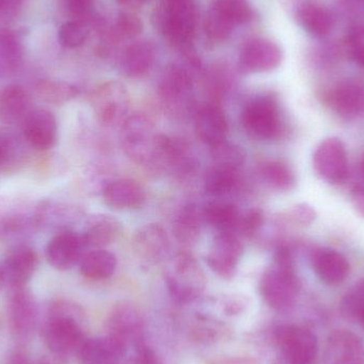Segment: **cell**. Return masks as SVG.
I'll list each match as a JSON object with an SVG mask.
<instances>
[{
  "label": "cell",
  "instance_id": "cell-34",
  "mask_svg": "<svg viewBox=\"0 0 364 364\" xmlns=\"http://www.w3.org/2000/svg\"><path fill=\"white\" fill-rule=\"evenodd\" d=\"M79 218V210L72 205L44 201L36 207L38 228L43 227H65Z\"/></svg>",
  "mask_w": 364,
  "mask_h": 364
},
{
  "label": "cell",
  "instance_id": "cell-30",
  "mask_svg": "<svg viewBox=\"0 0 364 364\" xmlns=\"http://www.w3.org/2000/svg\"><path fill=\"white\" fill-rule=\"evenodd\" d=\"M31 112V97L23 87L10 85L0 92V122L6 125L19 123Z\"/></svg>",
  "mask_w": 364,
  "mask_h": 364
},
{
  "label": "cell",
  "instance_id": "cell-35",
  "mask_svg": "<svg viewBox=\"0 0 364 364\" xmlns=\"http://www.w3.org/2000/svg\"><path fill=\"white\" fill-rule=\"evenodd\" d=\"M203 220L220 232H233L239 222V210L233 203H212L203 210Z\"/></svg>",
  "mask_w": 364,
  "mask_h": 364
},
{
  "label": "cell",
  "instance_id": "cell-40",
  "mask_svg": "<svg viewBox=\"0 0 364 364\" xmlns=\"http://www.w3.org/2000/svg\"><path fill=\"white\" fill-rule=\"evenodd\" d=\"M342 316L364 328V279L357 282L344 295L340 303Z\"/></svg>",
  "mask_w": 364,
  "mask_h": 364
},
{
  "label": "cell",
  "instance_id": "cell-48",
  "mask_svg": "<svg viewBox=\"0 0 364 364\" xmlns=\"http://www.w3.org/2000/svg\"><path fill=\"white\" fill-rule=\"evenodd\" d=\"M70 12L78 17V21L91 16L93 13L94 0H66Z\"/></svg>",
  "mask_w": 364,
  "mask_h": 364
},
{
  "label": "cell",
  "instance_id": "cell-14",
  "mask_svg": "<svg viewBox=\"0 0 364 364\" xmlns=\"http://www.w3.org/2000/svg\"><path fill=\"white\" fill-rule=\"evenodd\" d=\"M282 61V51L276 43L255 38L244 45L239 58V68L245 74L276 70Z\"/></svg>",
  "mask_w": 364,
  "mask_h": 364
},
{
  "label": "cell",
  "instance_id": "cell-33",
  "mask_svg": "<svg viewBox=\"0 0 364 364\" xmlns=\"http://www.w3.org/2000/svg\"><path fill=\"white\" fill-rule=\"evenodd\" d=\"M80 272L85 278L104 280L111 277L117 269V257L108 250H95L85 254L81 259Z\"/></svg>",
  "mask_w": 364,
  "mask_h": 364
},
{
  "label": "cell",
  "instance_id": "cell-29",
  "mask_svg": "<svg viewBox=\"0 0 364 364\" xmlns=\"http://www.w3.org/2000/svg\"><path fill=\"white\" fill-rule=\"evenodd\" d=\"M122 232V224L108 214H94L85 224L82 237L85 246L100 248L113 243L119 239Z\"/></svg>",
  "mask_w": 364,
  "mask_h": 364
},
{
  "label": "cell",
  "instance_id": "cell-52",
  "mask_svg": "<svg viewBox=\"0 0 364 364\" xmlns=\"http://www.w3.org/2000/svg\"><path fill=\"white\" fill-rule=\"evenodd\" d=\"M149 1V0H117V2L123 4V6H132V8L143 6V4H147Z\"/></svg>",
  "mask_w": 364,
  "mask_h": 364
},
{
  "label": "cell",
  "instance_id": "cell-22",
  "mask_svg": "<svg viewBox=\"0 0 364 364\" xmlns=\"http://www.w3.org/2000/svg\"><path fill=\"white\" fill-rule=\"evenodd\" d=\"M36 207L26 203H8L0 205V240L26 235L38 228Z\"/></svg>",
  "mask_w": 364,
  "mask_h": 364
},
{
  "label": "cell",
  "instance_id": "cell-11",
  "mask_svg": "<svg viewBox=\"0 0 364 364\" xmlns=\"http://www.w3.org/2000/svg\"><path fill=\"white\" fill-rule=\"evenodd\" d=\"M314 168L318 176L328 183L348 181V158L343 142L338 138L323 141L314 151Z\"/></svg>",
  "mask_w": 364,
  "mask_h": 364
},
{
  "label": "cell",
  "instance_id": "cell-32",
  "mask_svg": "<svg viewBox=\"0 0 364 364\" xmlns=\"http://www.w3.org/2000/svg\"><path fill=\"white\" fill-rule=\"evenodd\" d=\"M203 220V210L194 203L184 205L173 226V232L177 241L184 246L194 245L200 237Z\"/></svg>",
  "mask_w": 364,
  "mask_h": 364
},
{
  "label": "cell",
  "instance_id": "cell-38",
  "mask_svg": "<svg viewBox=\"0 0 364 364\" xmlns=\"http://www.w3.org/2000/svg\"><path fill=\"white\" fill-rule=\"evenodd\" d=\"M239 171L213 166L205 177V188L209 194H228L235 188L239 179Z\"/></svg>",
  "mask_w": 364,
  "mask_h": 364
},
{
  "label": "cell",
  "instance_id": "cell-51",
  "mask_svg": "<svg viewBox=\"0 0 364 364\" xmlns=\"http://www.w3.org/2000/svg\"><path fill=\"white\" fill-rule=\"evenodd\" d=\"M21 0H0V17H8L16 12Z\"/></svg>",
  "mask_w": 364,
  "mask_h": 364
},
{
  "label": "cell",
  "instance_id": "cell-21",
  "mask_svg": "<svg viewBox=\"0 0 364 364\" xmlns=\"http://www.w3.org/2000/svg\"><path fill=\"white\" fill-rule=\"evenodd\" d=\"M325 102L343 119H355L364 111V87L354 80L338 83L327 92Z\"/></svg>",
  "mask_w": 364,
  "mask_h": 364
},
{
  "label": "cell",
  "instance_id": "cell-44",
  "mask_svg": "<svg viewBox=\"0 0 364 364\" xmlns=\"http://www.w3.org/2000/svg\"><path fill=\"white\" fill-rule=\"evenodd\" d=\"M89 31L87 26L81 21H68L59 30V40L63 46L76 48L87 41Z\"/></svg>",
  "mask_w": 364,
  "mask_h": 364
},
{
  "label": "cell",
  "instance_id": "cell-17",
  "mask_svg": "<svg viewBox=\"0 0 364 364\" xmlns=\"http://www.w3.org/2000/svg\"><path fill=\"white\" fill-rule=\"evenodd\" d=\"M23 136L30 146L38 151H48L58 140V122L46 109H36L23 119Z\"/></svg>",
  "mask_w": 364,
  "mask_h": 364
},
{
  "label": "cell",
  "instance_id": "cell-9",
  "mask_svg": "<svg viewBox=\"0 0 364 364\" xmlns=\"http://www.w3.org/2000/svg\"><path fill=\"white\" fill-rule=\"evenodd\" d=\"M92 106L100 124L106 127L122 126L129 117V94L121 82L109 81L94 92Z\"/></svg>",
  "mask_w": 364,
  "mask_h": 364
},
{
  "label": "cell",
  "instance_id": "cell-56",
  "mask_svg": "<svg viewBox=\"0 0 364 364\" xmlns=\"http://www.w3.org/2000/svg\"><path fill=\"white\" fill-rule=\"evenodd\" d=\"M38 364H48V363H38Z\"/></svg>",
  "mask_w": 364,
  "mask_h": 364
},
{
  "label": "cell",
  "instance_id": "cell-46",
  "mask_svg": "<svg viewBox=\"0 0 364 364\" xmlns=\"http://www.w3.org/2000/svg\"><path fill=\"white\" fill-rule=\"evenodd\" d=\"M348 49L350 58L364 68V27H357L348 38Z\"/></svg>",
  "mask_w": 364,
  "mask_h": 364
},
{
  "label": "cell",
  "instance_id": "cell-23",
  "mask_svg": "<svg viewBox=\"0 0 364 364\" xmlns=\"http://www.w3.org/2000/svg\"><path fill=\"white\" fill-rule=\"evenodd\" d=\"M38 252L31 246H15L8 252L1 264L6 282L11 287L26 286L38 269Z\"/></svg>",
  "mask_w": 364,
  "mask_h": 364
},
{
  "label": "cell",
  "instance_id": "cell-18",
  "mask_svg": "<svg viewBox=\"0 0 364 364\" xmlns=\"http://www.w3.org/2000/svg\"><path fill=\"white\" fill-rule=\"evenodd\" d=\"M151 166L174 174H186L192 170V158L188 145L181 139L158 134L157 146Z\"/></svg>",
  "mask_w": 364,
  "mask_h": 364
},
{
  "label": "cell",
  "instance_id": "cell-5",
  "mask_svg": "<svg viewBox=\"0 0 364 364\" xmlns=\"http://www.w3.org/2000/svg\"><path fill=\"white\" fill-rule=\"evenodd\" d=\"M301 284L294 267L274 263L260 280V292L265 303L276 311L290 310L296 303Z\"/></svg>",
  "mask_w": 364,
  "mask_h": 364
},
{
  "label": "cell",
  "instance_id": "cell-41",
  "mask_svg": "<svg viewBox=\"0 0 364 364\" xmlns=\"http://www.w3.org/2000/svg\"><path fill=\"white\" fill-rule=\"evenodd\" d=\"M211 157L213 166L239 171L246 159V153L243 147L231 143L223 142L222 144L211 147Z\"/></svg>",
  "mask_w": 364,
  "mask_h": 364
},
{
  "label": "cell",
  "instance_id": "cell-28",
  "mask_svg": "<svg viewBox=\"0 0 364 364\" xmlns=\"http://www.w3.org/2000/svg\"><path fill=\"white\" fill-rule=\"evenodd\" d=\"M156 50L149 41H136L124 49L119 65L122 72L130 78L144 76L155 63Z\"/></svg>",
  "mask_w": 364,
  "mask_h": 364
},
{
  "label": "cell",
  "instance_id": "cell-12",
  "mask_svg": "<svg viewBox=\"0 0 364 364\" xmlns=\"http://www.w3.org/2000/svg\"><path fill=\"white\" fill-rule=\"evenodd\" d=\"M109 335L119 340L126 348H138L143 343L144 322L140 311L132 304L121 303L113 307L108 320Z\"/></svg>",
  "mask_w": 364,
  "mask_h": 364
},
{
  "label": "cell",
  "instance_id": "cell-54",
  "mask_svg": "<svg viewBox=\"0 0 364 364\" xmlns=\"http://www.w3.org/2000/svg\"><path fill=\"white\" fill-rule=\"evenodd\" d=\"M6 284V275H4V269H2L1 265H0V291L4 288V284Z\"/></svg>",
  "mask_w": 364,
  "mask_h": 364
},
{
  "label": "cell",
  "instance_id": "cell-15",
  "mask_svg": "<svg viewBox=\"0 0 364 364\" xmlns=\"http://www.w3.org/2000/svg\"><path fill=\"white\" fill-rule=\"evenodd\" d=\"M87 247L82 237L72 230L61 231L47 244V262L58 271H68L80 263Z\"/></svg>",
  "mask_w": 364,
  "mask_h": 364
},
{
  "label": "cell",
  "instance_id": "cell-27",
  "mask_svg": "<svg viewBox=\"0 0 364 364\" xmlns=\"http://www.w3.org/2000/svg\"><path fill=\"white\" fill-rule=\"evenodd\" d=\"M104 199L109 207L117 210H134L142 207L145 191L132 179H119L109 182L104 188Z\"/></svg>",
  "mask_w": 364,
  "mask_h": 364
},
{
  "label": "cell",
  "instance_id": "cell-25",
  "mask_svg": "<svg viewBox=\"0 0 364 364\" xmlns=\"http://www.w3.org/2000/svg\"><path fill=\"white\" fill-rule=\"evenodd\" d=\"M197 136L210 147L225 142L228 136L229 126L224 111L216 104H209L197 112L195 122Z\"/></svg>",
  "mask_w": 364,
  "mask_h": 364
},
{
  "label": "cell",
  "instance_id": "cell-42",
  "mask_svg": "<svg viewBox=\"0 0 364 364\" xmlns=\"http://www.w3.org/2000/svg\"><path fill=\"white\" fill-rule=\"evenodd\" d=\"M19 139L10 130L0 129V170L14 166L21 155Z\"/></svg>",
  "mask_w": 364,
  "mask_h": 364
},
{
  "label": "cell",
  "instance_id": "cell-43",
  "mask_svg": "<svg viewBox=\"0 0 364 364\" xmlns=\"http://www.w3.org/2000/svg\"><path fill=\"white\" fill-rule=\"evenodd\" d=\"M142 30V21L136 15L123 13L117 17L110 36L115 41L130 40L138 36Z\"/></svg>",
  "mask_w": 364,
  "mask_h": 364
},
{
  "label": "cell",
  "instance_id": "cell-49",
  "mask_svg": "<svg viewBox=\"0 0 364 364\" xmlns=\"http://www.w3.org/2000/svg\"><path fill=\"white\" fill-rule=\"evenodd\" d=\"M350 199L356 211L364 218V186L363 184H358L353 188Z\"/></svg>",
  "mask_w": 364,
  "mask_h": 364
},
{
  "label": "cell",
  "instance_id": "cell-6",
  "mask_svg": "<svg viewBox=\"0 0 364 364\" xmlns=\"http://www.w3.org/2000/svg\"><path fill=\"white\" fill-rule=\"evenodd\" d=\"M196 25L194 0H164L160 12V26L173 44L188 48L194 38Z\"/></svg>",
  "mask_w": 364,
  "mask_h": 364
},
{
  "label": "cell",
  "instance_id": "cell-13",
  "mask_svg": "<svg viewBox=\"0 0 364 364\" xmlns=\"http://www.w3.org/2000/svg\"><path fill=\"white\" fill-rule=\"evenodd\" d=\"M38 305L26 286L12 287L8 299V322L11 331L19 338L28 337L36 328Z\"/></svg>",
  "mask_w": 364,
  "mask_h": 364
},
{
  "label": "cell",
  "instance_id": "cell-20",
  "mask_svg": "<svg viewBox=\"0 0 364 364\" xmlns=\"http://www.w3.org/2000/svg\"><path fill=\"white\" fill-rule=\"evenodd\" d=\"M326 364H364V344L361 338L350 331L331 333L325 346Z\"/></svg>",
  "mask_w": 364,
  "mask_h": 364
},
{
  "label": "cell",
  "instance_id": "cell-37",
  "mask_svg": "<svg viewBox=\"0 0 364 364\" xmlns=\"http://www.w3.org/2000/svg\"><path fill=\"white\" fill-rule=\"evenodd\" d=\"M260 175L269 188L282 192L292 190L296 182L292 170L284 162L275 160L263 164L260 168Z\"/></svg>",
  "mask_w": 364,
  "mask_h": 364
},
{
  "label": "cell",
  "instance_id": "cell-36",
  "mask_svg": "<svg viewBox=\"0 0 364 364\" xmlns=\"http://www.w3.org/2000/svg\"><path fill=\"white\" fill-rule=\"evenodd\" d=\"M21 46L14 34L0 32V77L14 74L21 64Z\"/></svg>",
  "mask_w": 364,
  "mask_h": 364
},
{
  "label": "cell",
  "instance_id": "cell-26",
  "mask_svg": "<svg viewBox=\"0 0 364 364\" xmlns=\"http://www.w3.org/2000/svg\"><path fill=\"white\" fill-rule=\"evenodd\" d=\"M126 348L110 335L107 337L85 339L79 350L82 364H119Z\"/></svg>",
  "mask_w": 364,
  "mask_h": 364
},
{
  "label": "cell",
  "instance_id": "cell-10",
  "mask_svg": "<svg viewBox=\"0 0 364 364\" xmlns=\"http://www.w3.org/2000/svg\"><path fill=\"white\" fill-rule=\"evenodd\" d=\"M275 336L287 364H314L318 358V340L310 329L284 325L278 327Z\"/></svg>",
  "mask_w": 364,
  "mask_h": 364
},
{
  "label": "cell",
  "instance_id": "cell-50",
  "mask_svg": "<svg viewBox=\"0 0 364 364\" xmlns=\"http://www.w3.org/2000/svg\"><path fill=\"white\" fill-rule=\"evenodd\" d=\"M136 363L138 364H157V358L153 350L144 344L136 348Z\"/></svg>",
  "mask_w": 364,
  "mask_h": 364
},
{
  "label": "cell",
  "instance_id": "cell-1",
  "mask_svg": "<svg viewBox=\"0 0 364 364\" xmlns=\"http://www.w3.org/2000/svg\"><path fill=\"white\" fill-rule=\"evenodd\" d=\"M81 310L68 301H57L49 308L44 339L49 350L60 360L78 356L85 342L81 328Z\"/></svg>",
  "mask_w": 364,
  "mask_h": 364
},
{
  "label": "cell",
  "instance_id": "cell-19",
  "mask_svg": "<svg viewBox=\"0 0 364 364\" xmlns=\"http://www.w3.org/2000/svg\"><path fill=\"white\" fill-rule=\"evenodd\" d=\"M134 254L143 262L157 264L168 257L170 240L160 225H144L134 235Z\"/></svg>",
  "mask_w": 364,
  "mask_h": 364
},
{
  "label": "cell",
  "instance_id": "cell-16",
  "mask_svg": "<svg viewBox=\"0 0 364 364\" xmlns=\"http://www.w3.org/2000/svg\"><path fill=\"white\" fill-rule=\"evenodd\" d=\"M243 254V245L233 232H220L213 240L205 261L210 269L223 278H231Z\"/></svg>",
  "mask_w": 364,
  "mask_h": 364
},
{
  "label": "cell",
  "instance_id": "cell-53",
  "mask_svg": "<svg viewBox=\"0 0 364 364\" xmlns=\"http://www.w3.org/2000/svg\"><path fill=\"white\" fill-rule=\"evenodd\" d=\"M10 364H28L27 359L23 357V355L16 354L13 357Z\"/></svg>",
  "mask_w": 364,
  "mask_h": 364
},
{
  "label": "cell",
  "instance_id": "cell-7",
  "mask_svg": "<svg viewBox=\"0 0 364 364\" xmlns=\"http://www.w3.org/2000/svg\"><path fill=\"white\" fill-rule=\"evenodd\" d=\"M192 76L188 70L173 65L166 70L159 87L162 107L168 115L184 117L194 107Z\"/></svg>",
  "mask_w": 364,
  "mask_h": 364
},
{
  "label": "cell",
  "instance_id": "cell-24",
  "mask_svg": "<svg viewBox=\"0 0 364 364\" xmlns=\"http://www.w3.org/2000/svg\"><path fill=\"white\" fill-rule=\"evenodd\" d=\"M310 261L318 279L328 286L342 284L350 274V262L346 257L331 248H316L312 250Z\"/></svg>",
  "mask_w": 364,
  "mask_h": 364
},
{
  "label": "cell",
  "instance_id": "cell-55",
  "mask_svg": "<svg viewBox=\"0 0 364 364\" xmlns=\"http://www.w3.org/2000/svg\"><path fill=\"white\" fill-rule=\"evenodd\" d=\"M360 170H361V173H363V175L364 176V153H363V157H361Z\"/></svg>",
  "mask_w": 364,
  "mask_h": 364
},
{
  "label": "cell",
  "instance_id": "cell-8",
  "mask_svg": "<svg viewBox=\"0 0 364 364\" xmlns=\"http://www.w3.org/2000/svg\"><path fill=\"white\" fill-rule=\"evenodd\" d=\"M247 0H212L205 18V32L210 40L223 42L237 26L250 18Z\"/></svg>",
  "mask_w": 364,
  "mask_h": 364
},
{
  "label": "cell",
  "instance_id": "cell-45",
  "mask_svg": "<svg viewBox=\"0 0 364 364\" xmlns=\"http://www.w3.org/2000/svg\"><path fill=\"white\" fill-rule=\"evenodd\" d=\"M264 224V214L262 210L252 209L243 216L240 215L237 228L245 237H254Z\"/></svg>",
  "mask_w": 364,
  "mask_h": 364
},
{
  "label": "cell",
  "instance_id": "cell-31",
  "mask_svg": "<svg viewBox=\"0 0 364 364\" xmlns=\"http://www.w3.org/2000/svg\"><path fill=\"white\" fill-rule=\"evenodd\" d=\"M297 18L304 29L316 38H324L333 31V13L318 2L306 1L297 10Z\"/></svg>",
  "mask_w": 364,
  "mask_h": 364
},
{
  "label": "cell",
  "instance_id": "cell-3",
  "mask_svg": "<svg viewBox=\"0 0 364 364\" xmlns=\"http://www.w3.org/2000/svg\"><path fill=\"white\" fill-rule=\"evenodd\" d=\"M157 139L154 122L143 113L129 115L122 125V146L136 164L151 166Z\"/></svg>",
  "mask_w": 364,
  "mask_h": 364
},
{
  "label": "cell",
  "instance_id": "cell-39",
  "mask_svg": "<svg viewBox=\"0 0 364 364\" xmlns=\"http://www.w3.org/2000/svg\"><path fill=\"white\" fill-rule=\"evenodd\" d=\"M36 92L41 100L53 105L65 104L78 95V90L74 85L50 80L38 81Z\"/></svg>",
  "mask_w": 364,
  "mask_h": 364
},
{
  "label": "cell",
  "instance_id": "cell-2",
  "mask_svg": "<svg viewBox=\"0 0 364 364\" xmlns=\"http://www.w3.org/2000/svg\"><path fill=\"white\" fill-rule=\"evenodd\" d=\"M172 296L181 303L196 299L205 288V276L199 263L188 254H179L168 263L164 274Z\"/></svg>",
  "mask_w": 364,
  "mask_h": 364
},
{
  "label": "cell",
  "instance_id": "cell-4",
  "mask_svg": "<svg viewBox=\"0 0 364 364\" xmlns=\"http://www.w3.org/2000/svg\"><path fill=\"white\" fill-rule=\"evenodd\" d=\"M241 122L248 136L256 140H274L282 132L279 105L271 95L258 96L250 100L243 109Z\"/></svg>",
  "mask_w": 364,
  "mask_h": 364
},
{
  "label": "cell",
  "instance_id": "cell-47",
  "mask_svg": "<svg viewBox=\"0 0 364 364\" xmlns=\"http://www.w3.org/2000/svg\"><path fill=\"white\" fill-rule=\"evenodd\" d=\"M316 213L314 208L307 203H299L289 211L287 218L289 222L299 226H309L316 220Z\"/></svg>",
  "mask_w": 364,
  "mask_h": 364
}]
</instances>
